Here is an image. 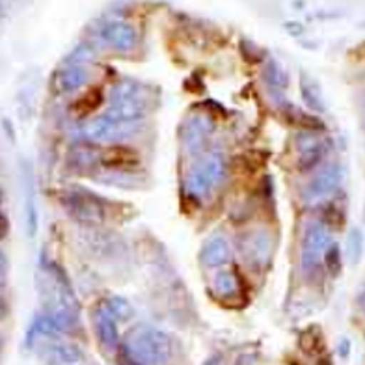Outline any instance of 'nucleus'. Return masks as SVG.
Here are the masks:
<instances>
[{"instance_id":"nucleus-1","label":"nucleus","mask_w":365,"mask_h":365,"mask_svg":"<svg viewBox=\"0 0 365 365\" xmlns=\"http://www.w3.org/2000/svg\"><path fill=\"white\" fill-rule=\"evenodd\" d=\"M121 352L136 365H163L172 356V339L159 328L136 327L129 331Z\"/></svg>"},{"instance_id":"nucleus-2","label":"nucleus","mask_w":365,"mask_h":365,"mask_svg":"<svg viewBox=\"0 0 365 365\" xmlns=\"http://www.w3.org/2000/svg\"><path fill=\"white\" fill-rule=\"evenodd\" d=\"M226 178V160L218 153H209L188 173L187 190L194 197H205L222 185Z\"/></svg>"},{"instance_id":"nucleus-3","label":"nucleus","mask_w":365,"mask_h":365,"mask_svg":"<svg viewBox=\"0 0 365 365\" xmlns=\"http://www.w3.org/2000/svg\"><path fill=\"white\" fill-rule=\"evenodd\" d=\"M62 205L73 220L84 226H99L106 218V207L101 202V197L82 188H75L63 194Z\"/></svg>"},{"instance_id":"nucleus-4","label":"nucleus","mask_w":365,"mask_h":365,"mask_svg":"<svg viewBox=\"0 0 365 365\" xmlns=\"http://www.w3.org/2000/svg\"><path fill=\"white\" fill-rule=\"evenodd\" d=\"M144 125L142 121H120L114 120L110 115H99L88 121L82 133L91 142H108V144H115L121 140L130 138L140 130V127Z\"/></svg>"},{"instance_id":"nucleus-5","label":"nucleus","mask_w":365,"mask_h":365,"mask_svg":"<svg viewBox=\"0 0 365 365\" xmlns=\"http://www.w3.org/2000/svg\"><path fill=\"white\" fill-rule=\"evenodd\" d=\"M331 245L330 230L322 222H312L304 231L302 240V263L306 269H315L324 261L328 248Z\"/></svg>"},{"instance_id":"nucleus-6","label":"nucleus","mask_w":365,"mask_h":365,"mask_svg":"<svg viewBox=\"0 0 365 365\" xmlns=\"http://www.w3.org/2000/svg\"><path fill=\"white\" fill-rule=\"evenodd\" d=\"M343 170L339 164H328L327 168H322L315 178L309 181L306 188V202L317 205V203L327 202L328 197L336 194V190L341 187Z\"/></svg>"},{"instance_id":"nucleus-7","label":"nucleus","mask_w":365,"mask_h":365,"mask_svg":"<svg viewBox=\"0 0 365 365\" xmlns=\"http://www.w3.org/2000/svg\"><path fill=\"white\" fill-rule=\"evenodd\" d=\"M328 151V142L317 133H300L297 138V157L298 170L315 168Z\"/></svg>"},{"instance_id":"nucleus-8","label":"nucleus","mask_w":365,"mask_h":365,"mask_svg":"<svg viewBox=\"0 0 365 365\" xmlns=\"http://www.w3.org/2000/svg\"><path fill=\"white\" fill-rule=\"evenodd\" d=\"M240 252L245 254L246 261H250L255 267H263L269 263L270 252H272V237L269 231L254 230L240 237Z\"/></svg>"},{"instance_id":"nucleus-9","label":"nucleus","mask_w":365,"mask_h":365,"mask_svg":"<svg viewBox=\"0 0 365 365\" xmlns=\"http://www.w3.org/2000/svg\"><path fill=\"white\" fill-rule=\"evenodd\" d=\"M96 331L97 339L106 352H115L120 349V330L118 319L114 317L105 302L96 309Z\"/></svg>"},{"instance_id":"nucleus-10","label":"nucleus","mask_w":365,"mask_h":365,"mask_svg":"<svg viewBox=\"0 0 365 365\" xmlns=\"http://www.w3.org/2000/svg\"><path fill=\"white\" fill-rule=\"evenodd\" d=\"M215 129V123L207 114H194L182 127V142L188 151H197L205 144L209 135Z\"/></svg>"},{"instance_id":"nucleus-11","label":"nucleus","mask_w":365,"mask_h":365,"mask_svg":"<svg viewBox=\"0 0 365 365\" xmlns=\"http://www.w3.org/2000/svg\"><path fill=\"white\" fill-rule=\"evenodd\" d=\"M101 38L115 51L127 53L136 45V30L133 24L123 21H112L106 23L101 30Z\"/></svg>"},{"instance_id":"nucleus-12","label":"nucleus","mask_w":365,"mask_h":365,"mask_svg":"<svg viewBox=\"0 0 365 365\" xmlns=\"http://www.w3.org/2000/svg\"><path fill=\"white\" fill-rule=\"evenodd\" d=\"M202 263L209 269H217L226 264L231 257L230 242H227L224 237H212L205 242V246L202 248Z\"/></svg>"},{"instance_id":"nucleus-13","label":"nucleus","mask_w":365,"mask_h":365,"mask_svg":"<svg viewBox=\"0 0 365 365\" xmlns=\"http://www.w3.org/2000/svg\"><path fill=\"white\" fill-rule=\"evenodd\" d=\"M110 103H148V90L135 81H120L112 86Z\"/></svg>"},{"instance_id":"nucleus-14","label":"nucleus","mask_w":365,"mask_h":365,"mask_svg":"<svg viewBox=\"0 0 365 365\" xmlns=\"http://www.w3.org/2000/svg\"><path fill=\"white\" fill-rule=\"evenodd\" d=\"M101 151H97L91 145H75L69 151V168L75 172H86L97 164H101Z\"/></svg>"},{"instance_id":"nucleus-15","label":"nucleus","mask_w":365,"mask_h":365,"mask_svg":"<svg viewBox=\"0 0 365 365\" xmlns=\"http://www.w3.org/2000/svg\"><path fill=\"white\" fill-rule=\"evenodd\" d=\"M88 78H90V71L84 63L69 62L68 68L63 69L58 78V84H60V90L63 91H77L86 84Z\"/></svg>"},{"instance_id":"nucleus-16","label":"nucleus","mask_w":365,"mask_h":365,"mask_svg":"<svg viewBox=\"0 0 365 365\" xmlns=\"http://www.w3.org/2000/svg\"><path fill=\"white\" fill-rule=\"evenodd\" d=\"M62 331L58 328L56 321H54L51 315H41V317L36 319L32 322V327L29 330V336H26V343L29 345H34L39 339H53V337L60 336Z\"/></svg>"},{"instance_id":"nucleus-17","label":"nucleus","mask_w":365,"mask_h":365,"mask_svg":"<svg viewBox=\"0 0 365 365\" xmlns=\"http://www.w3.org/2000/svg\"><path fill=\"white\" fill-rule=\"evenodd\" d=\"M263 78L267 82V86L270 88V91H276L278 96H282V91H285L289 84L287 73L282 68V63L276 62V60H270L263 69Z\"/></svg>"},{"instance_id":"nucleus-18","label":"nucleus","mask_w":365,"mask_h":365,"mask_svg":"<svg viewBox=\"0 0 365 365\" xmlns=\"http://www.w3.org/2000/svg\"><path fill=\"white\" fill-rule=\"evenodd\" d=\"M136 163H138V159H136L135 151H129V149L123 148H112L101 155V164L110 166V168L127 170Z\"/></svg>"},{"instance_id":"nucleus-19","label":"nucleus","mask_w":365,"mask_h":365,"mask_svg":"<svg viewBox=\"0 0 365 365\" xmlns=\"http://www.w3.org/2000/svg\"><path fill=\"white\" fill-rule=\"evenodd\" d=\"M300 90H302L304 103L315 112H324V101H322L321 90H319L317 82L312 81L309 77H302L300 81Z\"/></svg>"},{"instance_id":"nucleus-20","label":"nucleus","mask_w":365,"mask_h":365,"mask_svg":"<svg viewBox=\"0 0 365 365\" xmlns=\"http://www.w3.org/2000/svg\"><path fill=\"white\" fill-rule=\"evenodd\" d=\"M215 291L222 298H233L239 293V279L231 270H222L215 278Z\"/></svg>"},{"instance_id":"nucleus-21","label":"nucleus","mask_w":365,"mask_h":365,"mask_svg":"<svg viewBox=\"0 0 365 365\" xmlns=\"http://www.w3.org/2000/svg\"><path fill=\"white\" fill-rule=\"evenodd\" d=\"M364 255V233L358 227H352L346 235V259L351 264H358Z\"/></svg>"},{"instance_id":"nucleus-22","label":"nucleus","mask_w":365,"mask_h":365,"mask_svg":"<svg viewBox=\"0 0 365 365\" xmlns=\"http://www.w3.org/2000/svg\"><path fill=\"white\" fill-rule=\"evenodd\" d=\"M48 358L54 364H75L82 358V352L75 345H54L48 349Z\"/></svg>"},{"instance_id":"nucleus-23","label":"nucleus","mask_w":365,"mask_h":365,"mask_svg":"<svg viewBox=\"0 0 365 365\" xmlns=\"http://www.w3.org/2000/svg\"><path fill=\"white\" fill-rule=\"evenodd\" d=\"M106 306L110 309V313L114 315L118 321H127L135 315V308L130 306V302H127L125 298L121 297H112L106 300Z\"/></svg>"},{"instance_id":"nucleus-24","label":"nucleus","mask_w":365,"mask_h":365,"mask_svg":"<svg viewBox=\"0 0 365 365\" xmlns=\"http://www.w3.org/2000/svg\"><path fill=\"white\" fill-rule=\"evenodd\" d=\"M324 261H327L328 270H330L334 276H337L339 270H341V254H339V246L330 245L327 255H324Z\"/></svg>"},{"instance_id":"nucleus-25","label":"nucleus","mask_w":365,"mask_h":365,"mask_svg":"<svg viewBox=\"0 0 365 365\" xmlns=\"http://www.w3.org/2000/svg\"><path fill=\"white\" fill-rule=\"evenodd\" d=\"M6 279H8V259L4 252L0 250V289L6 285Z\"/></svg>"},{"instance_id":"nucleus-26","label":"nucleus","mask_w":365,"mask_h":365,"mask_svg":"<svg viewBox=\"0 0 365 365\" xmlns=\"http://www.w3.org/2000/svg\"><path fill=\"white\" fill-rule=\"evenodd\" d=\"M8 233H10V220H8V217H6V215H2V212H0V240L6 239V237H8Z\"/></svg>"},{"instance_id":"nucleus-27","label":"nucleus","mask_w":365,"mask_h":365,"mask_svg":"<svg viewBox=\"0 0 365 365\" xmlns=\"http://www.w3.org/2000/svg\"><path fill=\"white\" fill-rule=\"evenodd\" d=\"M6 315H8V304H6L4 297L0 294V321H4Z\"/></svg>"},{"instance_id":"nucleus-28","label":"nucleus","mask_w":365,"mask_h":365,"mask_svg":"<svg viewBox=\"0 0 365 365\" xmlns=\"http://www.w3.org/2000/svg\"><path fill=\"white\" fill-rule=\"evenodd\" d=\"M205 365H226V361H224L222 356H212V358H209V360L205 361Z\"/></svg>"},{"instance_id":"nucleus-29","label":"nucleus","mask_w":365,"mask_h":365,"mask_svg":"<svg viewBox=\"0 0 365 365\" xmlns=\"http://www.w3.org/2000/svg\"><path fill=\"white\" fill-rule=\"evenodd\" d=\"M360 308L364 309V313H365V291L360 294Z\"/></svg>"},{"instance_id":"nucleus-30","label":"nucleus","mask_w":365,"mask_h":365,"mask_svg":"<svg viewBox=\"0 0 365 365\" xmlns=\"http://www.w3.org/2000/svg\"><path fill=\"white\" fill-rule=\"evenodd\" d=\"M0 203H2V190H0Z\"/></svg>"}]
</instances>
